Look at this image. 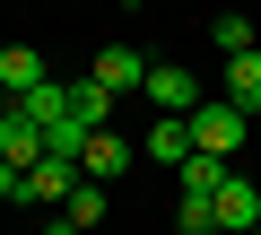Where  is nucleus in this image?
Here are the masks:
<instances>
[{
	"instance_id": "f03ea898",
	"label": "nucleus",
	"mask_w": 261,
	"mask_h": 235,
	"mask_svg": "<svg viewBox=\"0 0 261 235\" xmlns=\"http://www.w3.org/2000/svg\"><path fill=\"white\" fill-rule=\"evenodd\" d=\"M252 218H261V183L226 166V183L209 192V226H218V235H252Z\"/></svg>"
},
{
	"instance_id": "6e6552de",
	"label": "nucleus",
	"mask_w": 261,
	"mask_h": 235,
	"mask_svg": "<svg viewBox=\"0 0 261 235\" xmlns=\"http://www.w3.org/2000/svg\"><path fill=\"white\" fill-rule=\"evenodd\" d=\"M96 79H105L113 96H140V79H148V61H140V44H105V53H96Z\"/></svg>"
},
{
	"instance_id": "f257e3e1",
	"label": "nucleus",
	"mask_w": 261,
	"mask_h": 235,
	"mask_svg": "<svg viewBox=\"0 0 261 235\" xmlns=\"http://www.w3.org/2000/svg\"><path fill=\"white\" fill-rule=\"evenodd\" d=\"M183 131H192V148H200V157H235V148H244V131H252V113H235V105L209 87V96L183 113Z\"/></svg>"
},
{
	"instance_id": "2eb2a0df",
	"label": "nucleus",
	"mask_w": 261,
	"mask_h": 235,
	"mask_svg": "<svg viewBox=\"0 0 261 235\" xmlns=\"http://www.w3.org/2000/svg\"><path fill=\"white\" fill-rule=\"evenodd\" d=\"M9 200H27V166H9V157H0V209H9Z\"/></svg>"
},
{
	"instance_id": "f3484780",
	"label": "nucleus",
	"mask_w": 261,
	"mask_h": 235,
	"mask_svg": "<svg viewBox=\"0 0 261 235\" xmlns=\"http://www.w3.org/2000/svg\"><path fill=\"white\" fill-rule=\"evenodd\" d=\"M0 113H9V96H0Z\"/></svg>"
},
{
	"instance_id": "7ed1b4c3",
	"label": "nucleus",
	"mask_w": 261,
	"mask_h": 235,
	"mask_svg": "<svg viewBox=\"0 0 261 235\" xmlns=\"http://www.w3.org/2000/svg\"><path fill=\"white\" fill-rule=\"evenodd\" d=\"M140 96L157 105V113H192L209 87H200V70H183V61H148V79H140Z\"/></svg>"
},
{
	"instance_id": "ddd939ff",
	"label": "nucleus",
	"mask_w": 261,
	"mask_h": 235,
	"mask_svg": "<svg viewBox=\"0 0 261 235\" xmlns=\"http://www.w3.org/2000/svg\"><path fill=\"white\" fill-rule=\"evenodd\" d=\"M174 174H183V192H200V200H209V192L226 183V157H200V148H192V157H183Z\"/></svg>"
},
{
	"instance_id": "20e7f679",
	"label": "nucleus",
	"mask_w": 261,
	"mask_h": 235,
	"mask_svg": "<svg viewBox=\"0 0 261 235\" xmlns=\"http://www.w3.org/2000/svg\"><path fill=\"white\" fill-rule=\"evenodd\" d=\"M130 166H140V148H130L122 131H87V148H79V174L87 183H122Z\"/></svg>"
},
{
	"instance_id": "a211bd4d",
	"label": "nucleus",
	"mask_w": 261,
	"mask_h": 235,
	"mask_svg": "<svg viewBox=\"0 0 261 235\" xmlns=\"http://www.w3.org/2000/svg\"><path fill=\"white\" fill-rule=\"evenodd\" d=\"M252 235H261V218H252Z\"/></svg>"
},
{
	"instance_id": "4468645a",
	"label": "nucleus",
	"mask_w": 261,
	"mask_h": 235,
	"mask_svg": "<svg viewBox=\"0 0 261 235\" xmlns=\"http://www.w3.org/2000/svg\"><path fill=\"white\" fill-rule=\"evenodd\" d=\"M174 235H218V226H209V200H200V192H183V200H174Z\"/></svg>"
},
{
	"instance_id": "1a4fd4ad",
	"label": "nucleus",
	"mask_w": 261,
	"mask_h": 235,
	"mask_svg": "<svg viewBox=\"0 0 261 235\" xmlns=\"http://www.w3.org/2000/svg\"><path fill=\"white\" fill-rule=\"evenodd\" d=\"M140 157H148V166H183V157H192L183 113H157V122H148V140H140Z\"/></svg>"
},
{
	"instance_id": "39448f33",
	"label": "nucleus",
	"mask_w": 261,
	"mask_h": 235,
	"mask_svg": "<svg viewBox=\"0 0 261 235\" xmlns=\"http://www.w3.org/2000/svg\"><path fill=\"white\" fill-rule=\"evenodd\" d=\"M218 96H226L235 113H252V105H261V44H252V53H226V70H218Z\"/></svg>"
},
{
	"instance_id": "f8f14e48",
	"label": "nucleus",
	"mask_w": 261,
	"mask_h": 235,
	"mask_svg": "<svg viewBox=\"0 0 261 235\" xmlns=\"http://www.w3.org/2000/svg\"><path fill=\"white\" fill-rule=\"evenodd\" d=\"M70 113H79L87 131H105V113H113V87H105L96 70H87V79H70Z\"/></svg>"
},
{
	"instance_id": "9b49d317",
	"label": "nucleus",
	"mask_w": 261,
	"mask_h": 235,
	"mask_svg": "<svg viewBox=\"0 0 261 235\" xmlns=\"http://www.w3.org/2000/svg\"><path fill=\"white\" fill-rule=\"evenodd\" d=\"M105 209H113V200H105V183H87V174H79V183H70V200H61V218H70L79 235H96V226H105Z\"/></svg>"
},
{
	"instance_id": "423d86ee",
	"label": "nucleus",
	"mask_w": 261,
	"mask_h": 235,
	"mask_svg": "<svg viewBox=\"0 0 261 235\" xmlns=\"http://www.w3.org/2000/svg\"><path fill=\"white\" fill-rule=\"evenodd\" d=\"M70 183H79V166H70V157H35V166H27V200H35V209H61V200H70Z\"/></svg>"
},
{
	"instance_id": "9d476101",
	"label": "nucleus",
	"mask_w": 261,
	"mask_h": 235,
	"mask_svg": "<svg viewBox=\"0 0 261 235\" xmlns=\"http://www.w3.org/2000/svg\"><path fill=\"white\" fill-rule=\"evenodd\" d=\"M252 44H261V18H252V9L209 18V53H218V61H226V53H252Z\"/></svg>"
},
{
	"instance_id": "dca6fc26",
	"label": "nucleus",
	"mask_w": 261,
	"mask_h": 235,
	"mask_svg": "<svg viewBox=\"0 0 261 235\" xmlns=\"http://www.w3.org/2000/svg\"><path fill=\"white\" fill-rule=\"evenodd\" d=\"M44 235H79V226H70V218H61V209H53V218H44Z\"/></svg>"
},
{
	"instance_id": "0eeeda50",
	"label": "nucleus",
	"mask_w": 261,
	"mask_h": 235,
	"mask_svg": "<svg viewBox=\"0 0 261 235\" xmlns=\"http://www.w3.org/2000/svg\"><path fill=\"white\" fill-rule=\"evenodd\" d=\"M0 157H9V166H35L44 157V122H35V113H18V105L0 113Z\"/></svg>"
}]
</instances>
